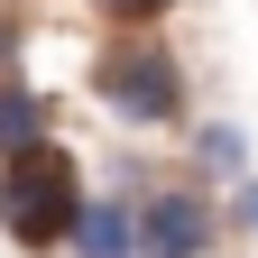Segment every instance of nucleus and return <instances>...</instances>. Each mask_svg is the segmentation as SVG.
<instances>
[{"label":"nucleus","instance_id":"f03ea898","mask_svg":"<svg viewBox=\"0 0 258 258\" xmlns=\"http://www.w3.org/2000/svg\"><path fill=\"white\" fill-rule=\"evenodd\" d=\"M92 102L129 129H175L184 120V64L166 37H120L92 55Z\"/></svg>","mask_w":258,"mask_h":258},{"label":"nucleus","instance_id":"39448f33","mask_svg":"<svg viewBox=\"0 0 258 258\" xmlns=\"http://www.w3.org/2000/svg\"><path fill=\"white\" fill-rule=\"evenodd\" d=\"M46 129H55L46 92L10 74V83H0V157H19V148H46Z\"/></svg>","mask_w":258,"mask_h":258},{"label":"nucleus","instance_id":"1a4fd4ad","mask_svg":"<svg viewBox=\"0 0 258 258\" xmlns=\"http://www.w3.org/2000/svg\"><path fill=\"white\" fill-rule=\"evenodd\" d=\"M231 194H240V221H249V231H258V175H240Z\"/></svg>","mask_w":258,"mask_h":258},{"label":"nucleus","instance_id":"6e6552de","mask_svg":"<svg viewBox=\"0 0 258 258\" xmlns=\"http://www.w3.org/2000/svg\"><path fill=\"white\" fill-rule=\"evenodd\" d=\"M19 46H28V19H0V83H10V64H19Z\"/></svg>","mask_w":258,"mask_h":258},{"label":"nucleus","instance_id":"20e7f679","mask_svg":"<svg viewBox=\"0 0 258 258\" xmlns=\"http://www.w3.org/2000/svg\"><path fill=\"white\" fill-rule=\"evenodd\" d=\"M74 258H139V221H129V194H83L74 212Z\"/></svg>","mask_w":258,"mask_h":258},{"label":"nucleus","instance_id":"0eeeda50","mask_svg":"<svg viewBox=\"0 0 258 258\" xmlns=\"http://www.w3.org/2000/svg\"><path fill=\"white\" fill-rule=\"evenodd\" d=\"M92 10H102V19H120V28H148V19H166L175 0H92Z\"/></svg>","mask_w":258,"mask_h":258},{"label":"nucleus","instance_id":"7ed1b4c3","mask_svg":"<svg viewBox=\"0 0 258 258\" xmlns=\"http://www.w3.org/2000/svg\"><path fill=\"white\" fill-rule=\"evenodd\" d=\"M129 221H139V258H212L221 240V212L203 184H139Z\"/></svg>","mask_w":258,"mask_h":258},{"label":"nucleus","instance_id":"f257e3e1","mask_svg":"<svg viewBox=\"0 0 258 258\" xmlns=\"http://www.w3.org/2000/svg\"><path fill=\"white\" fill-rule=\"evenodd\" d=\"M74 212H83V166L55 139L0 157V231L19 249H64L74 240Z\"/></svg>","mask_w":258,"mask_h":258},{"label":"nucleus","instance_id":"423d86ee","mask_svg":"<svg viewBox=\"0 0 258 258\" xmlns=\"http://www.w3.org/2000/svg\"><path fill=\"white\" fill-rule=\"evenodd\" d=\"M194 166H203L212 184H240V175H249V139H240V120H203V129H194Z\"/></svg>","mask_w":258,"mask_h":258}]
</instances>
